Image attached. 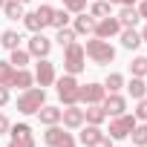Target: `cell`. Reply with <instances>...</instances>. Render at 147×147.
Returning a JSON list of instances; mask_svg holds the SVG:
<instances>
[{"label":"cell","instance_id":"1","mask_svg":"<svg viewBox=\"0 0 147 147\" xmlns=\"http://www.w3.org/2000/svg\"><path fill=\"white\" fill-rule=\"evenodd\" d=\"M84 52H87V58H90L92 63H98V66H104V63H113V61H115V46H113L110 40H104V38H95V35H90V40H87Z\"/></svg>","mask_w":147,"mask_h":147},{"label":"cell","instance_id":"2","mask_svg":"<svg viewBox=\"0 0 147 147\" xmlns=\"http://www.w3.org/2000/svg\"><path fill=\"white\" fill-rule=\"evenodd\" d=\"M43 104H46V90L43 87H29L18 95V113H23V115H35Z\"/></svg>","mask_w":147,"mask_h":147},{"label":"cell","instance_id":"3","mask_svg":"<svg viewBox=\"0 0 147 147\" xmlns=\"http://www.w3.org/2000/svg\"><path fill=\"white\" fill-rule=\"evenodd\" d=\"M78 78L75 75H61V78H55V92H58V98H61V104L63 107H72V104H78Z\"/></svg>","mask_w":147,"mask_h":147},{"label":"cell","instance_id":"4","mask_svg":"<svg viewBox=\"0 0 147 147\" xmlns=\"http://www.w3.org/2000/svg\"><path fill=\"white\" fill-rule=\"evenodd\" d=\"M84 66H87V52H84L81 43L72 40L63 49V69L69 72V75H78V72H84Z\"/></svg>","mask_w":147,"mask_h":147},{"label":"cell","instance_id":"5","mask_svg":"<svg viewBox=\"0 0 147 147\" xmlns=\"http://www.w3.org/2000/svg\"><path fill=\"white\" fill-rule=\"evenodd\" d=\"M136 124H138V121H136V115H127V113L115 115V118L110 121V138H113V141L127 138V136L133 133V127H136Z\"/></svg>","mask_w":147,"mask_h":147},{"label":"cell","instance_id":"6","mask_svg":"<svg viewBox=\"0 0 147 147\" xmlns=\"http://www.w3.org/2000/svg\"><path fill=\"white\" fill-rule=\"evenodd\" d=\"M104 95H107L104 84L90 81V84H81V87H78V104H101Z\"/></svg>","mask_w":147,"mask_h":147},{"label":"cell","instance_id":"7","mask_svg":"<svg viewBox=\"0 0 147 147\" xmlns=\"http://www.w3.org/2000/svg\"><path fill=\"white\" fill-rule=\"evenodd\" d=\"M26 49H29L32 58L40 61V58H49V52H52V40H49L43 32H35V35L29 38V46H26Z\"/></svg>","mask_w":147,"mask_h":147},{"label":"cell","instance_id":"8","mask_svg":"<svg viewBox=\"0 0 147 147\" xmlns=\"http://www.w3.org/2000/svg\"><path fill=\"white\" fill-rule=\"evenodd\" d=\"M101 107H104L107 118H115V115L127 113V98H124L121 92H107V95H104V101H101Z\"/></svg>","mask_w":147,"mask_h":147},{"label":"cell","instance_id":"9","mask_svg":"<svg viewBox=\"0 0 147 147\" xmlns=\"http://www.w3.org/2000/svg\"><path fill=\"white\" fill-rule=\"evenodd\" d=\"M121 29H124V26L118 23V18H113V15H110V18H101V20H95V32H92V35H95V38H104V40H110V38H115Z\"/></svg>","mask_w":147,"mask_h":147},{"label":"cell","instance_id":"10","mask_svg":"<svg viewBox=\"0 0 147 147\" xmlns=\"http://www.w3.org/2000/svg\"><path fill=\"white\" fill-rule=\"evenodd\" d=\"M61 124L66 127V130H81L87 121H84V110L78 107V104H72V107H66V110H61Z\"/></svg>","mask_w":147,"mask_h":147},{"label":"cell","instance_id":"11","mask_svg":"<svg viewBox=\"0 0 147 147\" xmlns=\"http://www.w3.org/2000/svg\"><path fill=\"white\" fill-rule=\"evenodd\" d=\"M55 63L49 61V58H40L38 61V66H35V81L40 84V87H52L55 84Z\"/></svg>","mask_w":147,"mask_h":147},{"label":"cell","instance_id":"12","mask_svg":"<svg viewBox=\"0 0 147 147\" xmlns=\"http://www.w3.org/2000/svg\"><path fill=\"white\" fill-rule=\"evenodd\" d=\"M72 29H75V35H92L95 32V18L87 15V12H78V18L72 20Z\"/></svg>","mask_w":147,"mask_h":147},{"label":"cell","instance_id":"13","mask_svg":"<svg viewBox=\"0 0 147 147\" xmlns=\"http://www.w3.org/2000/svg\"><path fill=\"white\" fill-rule=\"evenodd\" d=\"M66 136H69V133H66V127H61V124H49V127H46V133H43V144H46V147H58Z\"/></svg>","mask_w":147,"mask_h":147},{"label":"cell","instance_id":"14","mask_svg":"<svg viewBox=\"0 0 147 147\" xmlns=\"http://www.w3.org/2000/svg\"><path fill=\"white\" fill-rule=\"evenodd\" d=\"M118 38H121V46L124 49H138L141 46V32H136V26H124L118 32Z\"/></svg>","mask_w":147,"mask_h":147},{"label":"cell","instance_id":"15","mask_svg":"<svg viewBox=\"0 0 147 147\" xmlns=\"http://www.w3.org/2000/svg\"><path fill=\"white\" fill-rule=\"evenodd\" d=\"M32 84H35V72H29V69L23 66V69H15V75H12V84H9V87H18V90L23 92V90H29Z\"/></svg>","mask_w":147,"mask_h":147},{"label":"cell","instance_id":"16","mask_svg":"<svg viewBox=\"0 0 147 147\" xmlns=\"http://www.w3.org/2000/svg\"><path fill=\"white\" fill-rule=\"evenodd\" d=\"M35 115H38V121H40V124H46V127H49V124H61V110H58V107L43 104Z\"/></svg>","mask_w":147,"mask_h":147},{"label":"cell","instance_id":"17","mask_svg":"<svg viewBox=\"0 0 147 147\" xmlns=\"http://www.w3.org/2000/svg\"><path fill=\"white\" fill-rule=\"evenodd\" d=\"M84 121L87 124H104L107 121V113H104V107L101 104H87V110H84Z\"/></svg>","mask_w":147,"mask_h":147},{"label":"cell","instance_id":"18","mask_svg":"<svg viewBox=\"0 0 147 147\" xmlns=\"http://www.w3.org/2000/svg\"><path fill=\"white\" fill-rule=\"evenodd\" d=\"M23 26L35 35V32H43V29H46V20H43V18L38 15V9H35V12H26V15H23Z\"/></svg>","mask_w":147,"mask_h":147},{"label":"cell","instance_id":"19","mask_svg":"<svg viewBox=\"0 0 147 147\" xmlns=\"http://www.w3.org/2000/svg\"><path fill=\"white\" fill-rule=\"evenodd\" d=\"M124 87H127V92H130L136 101L147 95V81H144V78H136V75H133L130 81H124Z\"/></svg>","mask_w":147,"mask_h":147},{"label":"cell","instance_id":"20","mask_svg":"<svg viewBox=\"0 0 147 147\" xmlns=\"http://www.w3.org/2000/svg\"><path fill=\"white\" fill-rule=\"evenodd\" d=\"M101 136H104V130H101L98 124H87V127H81V136H78V138H81V144L90 147V144H95Z\"/></svg>","mask_w":147,"mask_h":147},{"label":"cell","instance_id":"21","mask_svg":"<svg viewBox=\"0 0 147 147\" xmlns=\"http://www.w3.org/2000/svg\"><path fill=\"white\" fill-rule=\"evenodd\" d=\"M3 15H6L9 20H23L26 9H23L20 0H6V3H3Z\"/></svg>","mask_w":147,"mask_h":147},{"label":"cell","instance_id":"22","mask_svg":"<svg viewBox=\"0 0 147 147\" xmlns=\"http://www.w3.org/2000/svg\"><path fill=\"white\" fill-rule=\"evenodd\" d=\"M138 20H141V15H138L136 6H121V12H118V23L121 26H136Z\"/></svg>","mask_w":147,"mask_h":147},{"label":"cell","instance_id":"23","mask_svg":"<svg viewBox=\"0 0 147 147\" xmlns=\"http://www.w3.org/2000/svg\"><path fill=\"white\" fill-rule=\"evenodd\" d=\"M20 40H23V38H20V32H15V29L0 32V46L9 49V52H12V49H18V46H20Z\"/></svg>","mask_w":147,"mask_h":147},{"label":"cell","instance_id":"24","mask_svg":"<svg viewBox=\"0 0 147 147\" xmlns=\"http://www.w3.org/2000/svg\"><path fill=\"white\" fill-rule=\"evenodd\" d=\"M29 61H32L29 49H20V46H18V49H12V55H9V63H12L15 69H23V66H26Z\"/></svg>","mask_w":147,"mask_h":147},{"label":"cell","instance_id":"25","mask_svg":"<svg viewBox=\"0 0 147 147\" xmlns=\"http://www.w3.org/2000/svg\"><path fill=\"white\" fill-rule=\"evenodd\" d=\"M104 90L107 92H121L124 90V75L121 72H110V75L104 78Z\"/></svg>","mask_w":147,"mask_h":147},{"label":"cell","instance_id":"26","mask_svg":"<svg viewBox=\"0 0 147 147\" xmlns=\"http://www.w3.org/2000/svg\"><path fill=\"white\" fill-rule=\"evenodd\" d=\"M110 9H113L110 0H95V3L90 6V15H92L95 20H101V18H110Z\"/></svg>","mask_w":147,"mask_h":147},{"label":"cell","instance_id":"27","mask_svg":"<svg viewBox=\"0 0 147 147\" xmlns=\"http://www.w3.org/2000/svg\"><path fill=\"white\" fill-rule=\"evenodd\" d=\"M130 75H136V78H144L147 75V58L144 55H136L130 61Z\"/></svg>","mask_w":147,"mask_h":147},{"label":"cell","instance_id":"28","mask_svg":"<svg viewBox=\"0 0 147 147\" xmlns=\"http://www.w3.org/2000/svg\"><path fill=\"white\" fill-rule=\"evenodd\" d=\"M69 12L66 9H52V20H49V26H55V29H63V26H69Z\"/></svg>","mask_w":147,"mask_h":147},{"label":"cell","instance_id":"29","mask_svg":"<svg viewBox=\"0 0 147 147\" xmlns=\"http://www.w3.org/2000/svg\"><path fill=\"white\" fill-rule=\"evenodd\" d=\"M55 40H58V46H61V49H66L72 40H75V29H72V26H63V29H58Z\"/></svg>","mask_w":147,"mask_h":147},{"label":"cell","instance_id":"30","mask_svg":"<svg viewBox=\"0 0 147 147\" xmlns=\"http://www.w3.org/2000/svg\"><path fill=\"white\" fill-rule=\"evenodd\" d=\"M130 136H133V147H147V124H136Z\"/></svg>","mask_w":147,"mask_h":147},{"label":"cell","instance_id":"31","mask_svg":"<svg viewBox=\"0 0 147 147\" xmlns=\"http://www.w3.org/2000/svg\"><path fill=\"white\" fill-rule=\"evenodd\" d=\"M12 75H15V66H12L9 61H0V84L9 87V84H12Z\"/></svg>","mask_w":147,"mask_h":147},{"label":"cell","instance_id":"32","mask_svg":"<svg viewBox=\"0 0 147 147\" xmlns=\"http://www.w3.org/2000/svg\"><path fill=\"white\" fill-rule=\"evenodd\" d=\"M9 136H12V138H29V136H32V127H29V124H12V127H9Z\"/></svg>","mask_w":147,"mask_h":147},{"label":"cell","instance_id":"33","mask_svg":"<svg viewBox=\"0 0 147 147\" xmlns=\"http://www.w3.org/2000/svg\"><path fill=\"white\" fill-rule=\"evenodd\" d=\"M63 9L69 15H78V12H87V0H63Z\"/></svg>","mask_w":147,"mask_h":147},{"label":"cell","instance_id":"34","mask_svg":"<svg viewBox=\"0 0 147 147\" xmlns=\"http://www.w3.org/2000/svg\"><path fill=\"white\" fill-rule=\"evenodd\" d=\"M133 115H136V121H147V95H144V98H138V104H136Z\"/></svg>","mask_w":147,"mask_h":147},{"label":"cell","instance_id":"35","mask_svg":"<svg viewBox=\"0 0 147 147\" xmlns=\"http://www.w3.org/2000/svg\"><path fill=\"white\" fill-rule=\"evenodd\" d=\"M9 147H35V136H29V138H12Z\"/></svg>","mask_w":147,"mask_h":147},{"label":"cell","instance_id":"36","mask_svg":"<svg viewBox=\"0 0 147 147\" xmlns=\"http://www.w3.org/2000/svg\"><path fill=\"white\" fill-rule=\"evenodd\" d=\"M9 127H12V121H9L3 113H0V136H6V133H9Z\"/></svg>","mask_w":147,"mask_h":147},{"label":"cell","instance_id":"37","mask_svg":"<svg viewBox=\"0 0 147 147\" xmlns=\"http://www.w3.org/2000/svg\"><path fill=\"white\" fill-rule=\"evenodd\" d=\"M9 98H12V95H9V87L0 84V107H6V104H9Z\"/></svg>","mask_w":147,"mask_h":147},{"label":"cell","instance_id":"38","mask_svg":"<svg viewBox=\"0 0 147 147\" xmlns=\"http://www.w3.org/2000/svg\"><path fill=\"white\" fill-rule=\"evenodd\" d=\"M90 147H113V138H110V136H101V138H98L95 144H90Z\"/></svg>","mask_w":147,"mask_h":147},{"label":"cell","instance_id":"39","mask_svg":"<svg viewBox=\"0 0 147 147\" xmlns=\"http://www.w3.org/2000/svg\"><path fill=\"white\" fill-rule=\"evenodd\" d=\"M136 9H138V15L147 20V0H138V6H136Z\"/></svg>","mask_w":147,"mask_h":147},{"label":"cell","instance_id":"40","mask_svg":"<svg viewBox=\"0 0 147 147\" xmlns=\"http://www.w3.org/2000/svg\"><path fill=\"white\" fill-rule=\"evenodd\" d=\"M58 147H75V138H72V136H66V138H63Z\"/></svg>","mask_w":147,"mask_h":147},{"label":"cell","instance_id":"41","mask_svg":"<svg viewBox=\"0 0 147 147\" xmlns=\"http://www.w3.org/2000/svg\"><path fill=\"white\" fill-rule=\"evenodd\" d=\"M141 43H147V23H144V29H141Z\"/></svg>","mask_w":147,"mask_h":147},{"label":"cell","instance_id":"42","mask_svg":"<svg viewBox=\"0 0 147 147\" xmlns=\"http://www.w3.org/2000/svg\"><path fill=\"white\" fill-rule=\"evenodd\" d=\"M110 3H118V6H124V3H127V0H110Z\"/></svg>","mask_w":147,"mask_h":147},{"label":"cell","instance_id":"43","mask_svg":"<svg viewBox=\"0 0 147 147\" xmlns=\"http://www.w3.org/2000/svg\"><path fill=\"white\" fill-rule=\"evenodd\" d=\"M133 3H136V0H127V3H124V6H133Z\"/></svg>","mask_w":147,"mask_h":147},{"label":"cell","instance_id":"44","mask_svg":"<svg viewBox=\"0 0 147 147\" xmlns=\"http://www.w3.org/2000/svg\"><path fill=\"white\" fill-rule=\"evenodd\" d=\"M3 3H6V0H0V12H3Z\"/></svg>","mask_w":147,"mask_h":147},{"label":"cell","instance_id":"45","mask_svg":"<svg viewBox=\"0 0 147 147\" xmlns=\"http://www.w3.org/2000/svg\"><path fill=\"white\" fill-rule=\"evenodd\" d=\"M20 3H23V6H26V3H29V0H20Z\"/></svg>","mask_w":147,"mask_h":147},{"label":"cell","instance_id":"46","mask_svg":"<svg viewBox=\"0 0 147 147\" xmlns=\"http://www.w3.org/2000/svg\"><path fill=\"white\" fill-rule=\"evenodd\" d=\"M144 124H147V121H144Z\"/></svg>","mask_w":147,"mask_h":147}]
</instances>
